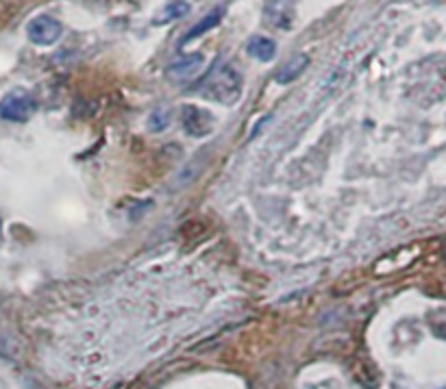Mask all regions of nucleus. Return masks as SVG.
Here are the masks:
<instances>
[{
    "instance_id": "f257e3e1",
    "label": "nucleus",
    "mask_w": 446,
    "mask_h": 389,
    "mask_svg": "<svg viewBox=\"0 0 446 389\" xmlns=\"http://www.w3.org/2000/svg\"><path fill=\"white\" fill-rule=\"evenodd\" d=\"M200 96L220 104H235L242 96V75L229 63H218L202 81Z\"/></svg>"
},
{
    "instance_id": "f03ea898",
    "label": "nucleus",
    "mask_w": 446,
    "mask_h": 389,
    "mask_svg": "<svg viewBox=\"0 0 446 389\" xmlns=\"http://www.w3.org/2000/svg\"><path fill=\"white\" fill-rule=\"evenodd\" d=\"M36 109H38L36 98L31 96V92H26L22 87L11 89L9 94L3 96V100H0V118L7 122H26Z\"/></svg>"
},
{
    "instance_id": "7ed1b4c3",
    "label": "nucleus",
    "mask_w": 446,
    "mask_h": 389,
    "mask_svg": "<svg viewBox=\"0 0 446 389\" xmlns=\"http://www.w3.org/2000/svg\"><path fill=\"white\" fill-rule=\"evenodd\" d=\"M61 33H63V26L53 16H38L26 26L28 40L38 46H53L61 38Z\"/></svg>"
},
{
    "instance_id": "20e7f679",
    "label": "nucleus",
    "mask_w": 446,
    "mask_h": 389,
    "mask_svg": "<svg viewBox=\"0 0 446 389\" xmlns=\"http://www.w3.org/2000/svg\"><path fill=\"white\" fill-rule=\"evenodd\" d=\"M296 18V0H266L263 22L272 28L290 31Z\"/></svg>"
},
{
    "instance_id": "39448f33",
    "label": "nucleus",
    "mask_w": 446,
    "mask_h": 389,
    "mask_svg": "<svg viewBox=\"0 0 446 389\" xmlns=\"http://www.w3.org/2000/svg\"><path fill=\"white\" fill-rule=\"evenodd\" d=\"M183 128L192 137H205L214 131V116L194 107V104H187V107H183Z\"/></svg>"
},
{
    "instance_id": "423d86ee",
    "label": "nucleus",
    "mask_w": 446,
    "mask_h": 389,
    "mask_svg": "<svg viewBox=\"0 0 446 389\" xmlns=\"http://www.w3.org/2000/svg\"><path fill=\"white\" fill-rule=\"evenodd\" d=\"M205 65V57L200 53H194V55H187V57H179L170 63L168 67V77L175 79V81H183V79H190L194 75L200 72V67Z\"/></svg>"
},
{
    "instance_id": "0eeeda50",
    "label": "nucleus",
    "mask_w": 446,
    "mask_h": 389,
    "mask_svg": "<svg viewBox=\"0 0 446 389\" xmlns=\"http://www.w3.org/2000/svg\"><path fill=\"white\" fill-rule=\"evenodd\" d=\"M246 53L253 59L268 63V61L274 59V55H277V44H274V40L266 38V35H253V38L249 40V44H246Z\"/></svg>"
},
{
    "instance_id": "6e6552de",
    "label": "nucleus",
    "mask_w": 446,
    "mask_h": 389,
    "mask_svg": "<svg viewBox=\"0 0 446 389\" xmlns=\"http://www.w3.org/2000/svg\"><path fill=\"white\" fill-rule=\"evenodd\" d=\"M310 65V57L307 55H296L294 59H290L288 63H283L281 65V70L277 72V83L279 85H288V83H292L294 79H298L303 72H305V67Z\"/></svg>"
},
{
    "instance_id": "1a4fd4ad",
    "label": "nucleus",
    "mask_w": 446,
    "mask_h": 389,
    "mask_svg": "<svg viewBox=\"0 0 446 389\" xmlns=\"http://www.w3.org/2000/svg\"><path fill=\"white\" fill-rule=\"evenodd\" d=\"M222 16H224V7H216L214 11H210L207 16H205V18L196 24V26H192L190 33H185L183 44H185V42H192L194 38H200L202 33H207V31H212L214 26H218L220 20H222Z\"/></svg>"
},
{
    "instance_id": "9d476101",
    "label": "nucleus",
    "mask_w": 446,
    "mask_h": 389,
    "mask_svg": "<svg viewBox=\"0 0 446 389\" xmlns=\"http://www.w3.org/2000/svg\"><path fill=\"white\" fill-rule=\"evenodd\" d=\"M190 13V5L185 3V0H175V3H170L165 5L155 18H153V24L161 26V24H168V22H173V20H179L183 16Z\"/></svg>"
},
{
    "instance_id": "9b49d317",
    "label": "nucleus",
    "mask_w": 446,
    "mask_h": 389,
    "mask_svg": "<svg viewBox=\"0 0 446 389\" xmlns=\"http://www.w3.org/2000/svg\"><path fill=\"white\" fill-rule=\"evenodd\" d=\"M168 124H170V114H168L165 109H157V111H153V116H151V120H148L151 131L161 133V131H165V128H168Z\"/></svg>"
},
{
    "instance_id": "f8f14e48",
    "label": "nucleus",
    "mask_w": 446,
    "mask_h": 389,
    "mask_svg": "<svg viewBox=\"0 0 446 389\" xmlns=\"http://www.w3.org/2000/svg\"><path fill=\"white\" fill-rule=\"evenodd\" d=\"M0 237H3V224H0Z\"/></svg>"
},
{
    "instance_id": "ddd939ff",
    "label": "nucleus",
    "mask_w": 446,
    "mask_h": 389,
    "mask_svg": "<svg viewBox=\"0 0 446 389\" xmlns=\"http://www.w3.org/2000/svg\"><path fill=\"white\" fill-rule=\"evenodd\" d=\"M307 389H314V387H307Z\"/></svg>"
},
{
    "instance_id": "4468645a",
    "label": "nucleus",
    "mask_w": 446,
    "mask_h": 389,
    "mask_svg": "<svg viewBox=\"0 0 446 389\" xmlns=\"http://www.w3.org/2000/svg\"><path fill=\"white\" fill-rule=\"evenodd\" d=\"M444 389H446V387H444Z\"/></svg>"
}]
</instances>
